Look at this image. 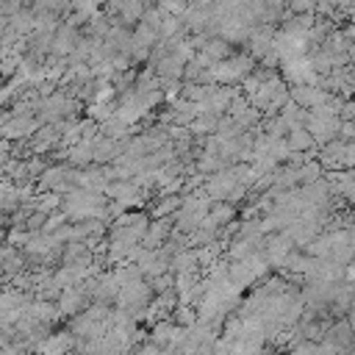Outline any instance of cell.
Instances as JSON below:
<instances>
[{
    "label": "cell",
    "instance_id": "1",
    "mask_svg": "<svg viewBox=\"0 0 355 355\" xmlns=\"http://www.w3.org/2000/svg\"><path fill=\"white\" fill-rule=\"evenodd\" d=\"M255 72V55H230L225 61H216L211 67V75H214V83H222V86H230V83H244V78H250Z\"/></svg>",
    "mask_w": 355,
    "mask_h": 355
},
{
    "label": "cell",
    "instance_id": "2",
    "mask_svg": "<svg viewBox=\"0 0 355 355\" xmlns=\"http://www.w3.org/2000/svg\"><path fill=\"white\" fill-rule=\"evenodd\" d=\"M305 128L311 130V136H313L316 147H324L327 141L338 139L341 116H333V114H322V111L311 108V111H308V122H305Z\"/></svg>",
    "mask_w": 355,
    "mask_h": 355
},
{
    "label": "cell",
    "instance_id": "3",
    "mask_svg": "<svg viewBox=\"0 0 355 355\" xmlns=\"http://www.w3.org/2000/svg\"><path fill=\"white\" fill-rule=\"evenodd\" d=\"M236 186H239V164H230V166H225V169L208 175L202 191H205L214 202H222V200L230 197V191H233Z\"/></svg>",
    "mask_w": 355,
    "mask_h": 355
},
{
    "label": "cell",
    "instance_id": "4",
    "mask_svg": "<svg viewBox=\"0 0 355 355\" xmlns=\"http://www.w3.org/2000/svg\"><path fill=\"white\" fill-rule=\"evenodd\" d=\"M280 75H283L291 86H297V83H319V78H322V75L316 72L311 55H300V58L283 61V64H280Z\"/></svg>",
    "mask_w": 355,
    "mask_h": 355
},
{
    "label": "cell",
    "instance_id": "5",
    "mask_svg": "<svg viewBox=\"0 0 355 355\" xmlns=\"http://www.w3.org/2000/svg\"><path fill=\"white\" fill-rule=\"evenodd\" d=\"M330 94L333 92H327L324 86H319V83H297V86H291V100L294 103H300L302 108H316V105H324L327 100H330Z\"/></svg>",
    "mask_w": 355,
    "mask_h": 355
},
{
    "label": "cell",
    "instance_id": "6",
    "mask_svg": "<svg viewBox=\"0 0 355 355\" xmlns=\"http://www.w3.org/2000/svg\"><path fill=\"white\" fill-rule=\"evenodd\" d=\"M44 122L39 116H14L8 122H3V139L8 141H28Z\"/></svg>",
    "mask_w": 355,
    "mask_h": 355
},
{
    "label": "cell",
    "instance_id": "7",
    "mask_svg": "<svg viewBox=\"0 0 355 355\" xmlns=\"http://www.w3.org/2000/svg\"><path fill=\"white\" fill-rule=\"evenodd\" d=\"M58 308H61V316H78V313H83L89 305H92V297L80 288V286H69V288H64L61 294H58Z\"/></svg>",
    "mask_w": 355,
    "mask_h": 355
},
{
    "label": "cell",
    "instance_id": "8",
    "mask_svg": "<svg viewBox=\"0 0 355 355\" xmlns=\"http://www.w3.org/2000/svg\"><path fill=\"white\" fill-rule=\"evenodd\" d=\"M75 344H78V336L67 327V330L50 333L44 341H39L36 344V355H67V352H72Z\"/></svg>",
    "mask_w": 355,
    "mask_h": 355
},
{
    "label": "cell",
    "instance_id": "9",
    "mask_svg": "<svg viewBox=\"0 0 355 355\" xmlns=\"http://www.w3.org/2000/svg\"><path fill=\"white\" fill-rule=\"evenodd\" d=\"M78 42H80L78 28H75V25H69V22H61V28H58V31H55V36H53V55L69 58V55L75 53Z\"/></svg>",
    "mask_w": 355,
    "mask_h": 355
},
{
    "label": "cell",
    "instance_id": "10",
    "mask_svg": "<svg viewBox=\"0 0 355 355\" xmlns=\"http://www.w3.org/2000/svg\"><path fill=\"white\" fill-rule=\"evenodd\" d=\"M55 144H61V130L58 125H42L31 139H28V147H31V155H42V153H50Z\"/></svg>",
    "mask_w": 355,
    "mask_h": 355
},
{
    "label": "cell",
    "instance_id": "11",
    "mask_svg": "<svg viewBox=\"0 0 355 355\" xmlns=\"http://www.w3.org/2000/svg\"><path fill=\"white\" fill-rule=\"evenodd\" d=\"M227 277H230V283H233L239 291H241V288H250L252 283H258V272H255V266H252L250 258L230 261V266H227Z\"/></svg>",
    "mask_w": 355,
    "mask_h": 355
},
{
    "label": "cell",
    "instance_id": "12",
    "mask_svg": "<svg viewBox=\"0 0 355 355\" xmlns=\"http://www.w3.org/2000/svg\"><path fill=\"white\" fill-rule=\"evenodd\" d=\"M67 164L75 169H86L94 164V144L92 141H78L72 147H67Z\"/></svg>",
    "mask_w": 355,
    "mask_h": 355
},
{
    "label": "cell",
    "instance_id": "13",
    "mask_svg": "<svg viewBox=\"0 0 355 355\" xmlns=\"http://www.w3.org/2000/svg\"><path fill=\"white\" fill-rule=\"evenodd\" d=\"M97 14H100V0H72V14L67 17V22L80 28L83 22H89Z\"/></svg>",
    "mask_w": 355,
    "mask_h": 355
},
{
    "label": "cell",
    "instance_id": "14",
    "mask_svg": "<svg viewBox=\"0 0 355 355\" xmlns=\"http://www.w3.org/2000/svg\"><path fill=\"white\" fill-rule=\"evenodd\" d=\"M277 116L283 119V125H286L288 130H294V128H305V122H308V108H302L300 103L288 100Z\"/></svg>",
    "mask_w": 355,
    "mask_h": 355
},
{
    "label": "cell",
    "instance_id": "15",
    "mask_svg": "<svg viewBox=\"0 0 355 355\" xmlns=\"http://www.w3.org/2000/svg\"><path fill=\"white\" fill-rule=\"evenodd\" d=\"M169 269H172L175 275H178V272H197V269H200V250H197V247L180 250V252L172 258Z\"/></svg>",
    "mask_w": 355,
    "mask_h": 355
},
{
    "label": "cell",
    "instance_id": "16",
    "mask_svg": "<svg viewBox=\"0 0 355 355\" xmlns=\"http://www.w3.org/2000/svg\"><path fill=\"white\" fill-rule=\"evenodd\" d=\"M175 330H178V322H175L172 316H166V319H158V322L150 327V336H147V341H153V344H158V347H166V344L172 341Z\"/></svg>",
    "mask_w": 355,
    "mask_h": 355
},
{
    "label": "cell",
    "instance_id": "17",
    "mask_svg": "<svg viewBox=\"0 0 355 355\" xmlns=\"http://www.w3.org/2000/svg\"><path fill=\"white\" fill-rule=\"evenodd\" d=\"M33 208L39 211V214H55V211H61V205H64V194H58V191H36L33 194Z\"/></svg>",
    "mask_w": 355,
    "mask_h": 355
},
{
    "label": "cell",
    "instance_id": "18",
    "mask_svg": "<svg viewBox=\"0 0 355 355\" xmlns=\"http://www.w3.org/2000/svg\"><path fill=\"white\" fill-rule=\"evenodd\" d=\"M180 205H183V194H164L155 205H153V211H150V216L153 219H161V216H175L178 211H180Z\"/></svg>",
    "mask_w": 355,
    "mask_h": 355
},
{
    "label": "cell",
    "instance_id": "19",
    "mask_svg": "<svg viewBox=\"0 0 355 355\" xmlns=\"http://www.w3.org/2000/svg\"><path fill=\"white\" fill-rule=\"evenodd\" d=\"M219 122H222V116H219V114H200V116H197V119H194L189 128H191L194 139H205V136L216 133Z\"/></svg>",
    "mask_w": 355,
    "mask_h": 355
},
{
    "label": "cell",
    "instance_id": "20",
    "mask_svg": "<svg viewBox=\"0 0 355 355\" xmlns=\"http://www.w3.org/2000/svg\"><path fill=\"white\" fill-rule=\"evenodd\" d=\"M116 111H119V103H116V100H114V103H89V105H86V116L94 119L97 125L114 119Z\"/></svg>",
    "mask_w": 355,
    "mask_h": 355
},
{
    "label": "cell",
    "instance_id": "21",
    "mask_svg": "<svg viewBox=\"0 0 355 355\" xmlns=\"http://www.w3.org/2000/svg\"><path fill=\"white\" fill-rule=\"evenodd\" d=\"M286 141L291 144L294 153H311V150L316 147V141H313V136H311L308 128H294V130H288Z\"/></svg>",
    "mask_w": 355,
    "mask_h": 355
},
{
    "label": "cell",
    "instance_id": "22",
    "mask_svg": "<svg viewBox=\"0 0 355 355\" xmlns=\"http://www.w3.org/2000/svg\"><path fill=\"white\" fill-rule=\"evenodd\" d=\"M202 53H208L214 61H225V58H230V55H233V53H230V42H227V39H222V36H211V39L205 42Z\"/></svg>",
    "mask_w": 355,
    "mask_h": 355
},
{
    "label": "cell",
    "instance_id": "23",
    "mask_svg": "<svg viewBox=\"0 0 355 355\" xmlns=\"http://www.w3.org/2000/svg\"><path fill=\"white\" fill-rule=\"evenodd\" d=\"M111 28H114V22H111L105 14H97V17H92V19H89L86 36H94V39H105V36L111 33Z\"/></svg>",
    "mask_w": 355,
    "mask_h": 355
},
{
    "label": "cell",
    "instance_id": "24",
    "mask_svg": "<svg viewBox=\"0 0 355 355\" xmlns=\"http://www.w3.org/2000/svg\"><path fill=\"white\" fill-rule=\"evenodd\" d=\"M172 319H175L178 324H183V327H189V324H194V322H197L200 316H197V308H194V305H183V302H180V305L175 308V313H172Z\"/></svg>",
    "mask_w": 355,
    "mask_h": 355
},
{
    "label": "cell",
    "instance_id": "25",
    "mask_svg": "<svg viewBox=\"0 0 355 355\" xmlns=\"http://www.w3.org/2000/svg\"><path fill=\"white\" fill-rule=\"evenodd\" d=\"M158 6L166 11V14H175V17H183L191 6V0H158Z\"/></svg>",
    "mask_w": 355,
    "mask_h": 355
},
{
    "label": "cell",
    "instance_id": "26",
    "mask_svg": "<svg viewBox=\"0 0 355 355\" xmlns=\"http://www.w3.org/2000/svg\"><path fill=\"white\" fill-rule=\"evenodd\" d=\"M286 6L291 14H316L319 0H286Z\"/></svg>",
    "mask_w": 355,
    "mask_h": 355
},
{
    "label": "cell",
    "instance_id": "27",
    "mask_svg": "<svg viewBox=\"0 0 355 355\" xmlns=\"http://www.w3.org/2000/svg\"><path fill=\"white\" fill-rule=\"evenodd\" d=\"M338 139H344V141H355V119H341Z\"/></svg>",
    "mask_w": 355,
    "mask_h": 355
},
{
    "label": "cell",
    "instance_id": "28",
    "mask_svg": "<svg viewBox=\"0 0 355 355\" xmlns=\"http://www.w3.org/2000/svg\"><path fill=\"white\" fill-rule=\"evenodd\" d=\"M341 119H355V97H347V100H344Z\"/></svg>",
    "mask_w": 355,
    "mask_h": 355
},
{
    "label": "cell",
    "instance_id": "29",
    "mask_svg": "<svg viewBox=\"0 0 355 355\" xmlns=\"http://www.w3.org/2000/svg\"><path fill=\"white\" fill-rule=\"evenodd\" d=\"M344 280H349V283H355V261H352V263H347V272H344Z\"/></svg>",
    "mask_w": 355,
    "mask_h": 355
},
{
    "label": "cell",
    "instance_id": "30",
    "mask_svg": "<svg viewBox=\"0 0 355 355\" xmlns=\"http://www.w3.org/2000/svg\"><path fill=\"white\" fill-rule=\"evenodd\" d=\"M103 355H128V352H122V349H114V347H111V349H105Z\"/></svg>",
    "mask_w": 355,
    "mask_h": 355
},
{
    "label": "cell",
    "instance_id": "31",
    "mask_svg": "<svg viewBox=\"0 0 355 355\" xmlns=\"http://www.w3.org/2000/svg\"><path fill=\"white\" fill-rule=\"evenodd\" d=\"M230 355H244V352H241V349H236V347H233V349H230Z\"/></svg>",
    "mask_w": 355,
    "mask_h": 355
},
{
    "label": "cell",
    "instance_id": "32",
    "mask_svg": "<svg viewBox=\"0 0 355 355\" xmlns=\"http://www.w3.org/2000/svg\"><path fill=\"white\" fill-rule=\"evenodd\" d=\"M263 355H266V352H263Z\"/></svg>",
    "mask_w": 355,
    "mask_h": 355
}]
</instances>
